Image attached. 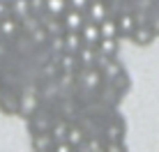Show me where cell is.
I'll return each mask as SVG.
<instances>
[{
  "label": "cell",
  "mask_w": 159,
  "mask_h": 152,
  "mask_svg": "<svg viewBox=\"0 0 159 152\" xmlns=\"http://www.w3.org/2000/svg\"><path fill=\"white\" fill-rule=\"evenodd\" d=\"M97 69H99L102 76H104V83H113L118 76H122V74H125V67L116 60V58H106V60H104Z\"/></svg>",
  "instance_id": "5"
},
{
  "label": "cell",
  "mask_w": 159,
  "mask_h": 152,
  "mask_svg": "<svg viewBox=\"0 0 159 152\" xmlns=\"http://www.w3.org/2000/svg\"><path fill=\"white\" fill-rule=\"evenodd\" d=\"M67 129H69L67 122H51V127H48V136L53 138V143L65 141V136H67Z\"/></svg>",
  "instance_id": "19"
},
{
  "label": "cell",
  "mask_w": 159,
  "mask_h": 152,
  "mask_svg": "<svg viewBox=\"0 0 159 152\" xmlns=\"http://www.w3.org/2000/svg\"><path fill=\"white\" fill-rule=\"evenodd\" d=\"M51 152H76V148H72L67 141H58V143H53Z\"/></svg>",
  "instance_id": "22"
},
{
  "label": "cell",
  "mask_w": 159,
  "mask_h": 152,
  "mask_svg": "<svg viewBox=\"0 0 159 152\" xmlns=\"http://www.w3.org/2000/svg\"><path fill=\"white\" fill-rule=\"evenodd\" d=\"M62 44H65V53H74L76 56V51L83 46V39H81L79 32H67L65 30L62 32Z\"/></svg>",
  "instance_id": "16"
},
{
  "label": "cell",
  "mask_w": 159,
  "mask_h": 152,
  "mask_svg": "<svg viewBox=\"0 0 159 152\" xmlns=\"http://www.w3.org/2000/svg\"><path fill=\"white\" fill-rule=\"evenodd\" d=\"M148 25H150V28H152V32L157 35V32H159V14L155 16V21H152V23H148Z\"/></svg>",
  "instance_id": "26"
},
{
  "label": "cell",
  "mask_w": 159,
  "mask_h": 152,
  "mask_svg": "<svg viewBox=\"0 0 159 152\" xmlns=\"http://www.w3.org/2000/svg\"><path fill=\"white\" fill-rule=\"evenodd\" d=\"M7 16H9V5H7V0H0V21L7 19Z\"/></svg>",
  "instance_id": "25"
},
{
  "label": "cell",
  "mask_w": 159,
  "mask_h": 152,
  "mask_svg": "<svg viewBox=\"0 0 159 152\" xmlns=\"http://www.w3.org/2000/svg\"><path fill=\"white\" fill-rule=\"evenodd\" d=\"M81 83L85 85L88 90H99L104 85V76L97 67H81Z\"/></svg>",
  "instance_id": "6"
},
{
  "label": "cell",
  "mask_w": 159,
  "mask_h": 152,
  "mask_svg": "<svg viewBox=\"0 0 159 152\" xmlns=\"http://www.w3.org/2000/svg\"><path fill=\"white\" fill-rule=\"evenodd\" d=\"M97 53L104 58H116L120 51V39H99L97 42Z\"/></svg>",
  "instance_id": "13"
},
{
  "label": "cell",
  "mask_w": 159,
  "mask_h": 152,
  "mask_svg": "<svg viewBox=\"0 0 159 152\" xmlns=\"http://www.w3.org/2000/svg\"><path fill=\"white\" fill-rule=\"evenodd\" d=\"M99 152H104V150H99Z\"/></svg>",
  "instance_id": "27"
},
{
  "label": "cell",
  "mask_w": 159,
  "mask_h": 152,
  "mask_svg": "<svg viewBox=\"0 0 159 152\" xmlns=\"http://www.w3.org/2000/svg\"><path fill=\"white\" fill-rule=\"evenodd\" d=\"M60 23H62V30L79 32L85 25V14L83 12H76V9H67V12L60 16Z\"/></svg>",
  "instance_id": "3"
},
{
  "label": "cell",
  "mask_w": 159,
  "mask_h": 152,
  "mask_svg": "<svg viewBox=\"0 0 159 152\" xmlns=\"http://www.w3.org/2000/svg\"><path fill=\"white\" fill-rule=\"evenodd\" d=\"M129 39L134 42V44H139V46H148V44L155 42V32H152V28L148 23H139L134 30H131Z\"/></svg>",
  "instance_id": "7"
},
{
  "label": "cell",
  "mask_w": 159,
  "mask_h": 152,
  "mask_svg": "<svg viewBox=\"0 0 159 152\" xmlns=\"http://www.w3.org/2000/svg\"><path fill=\"white\" fill-rule=\"evenodd\" d=\"M67 0H44V12L53 19H60L65 12H67Z\"/></svg>",
  "instance_id": "17"
},
{
  "label": "cell",
  "mask_w": 159,
  "mask_h": 152,
  "mask_svg": "<svg viewBox=\"0 0 159 152\" xmlns=\"http://www.w3.org/2000/svg\"><path fill=\"white\" fill-rule=\"evenodd\" d=\"M7 5H9V16L16 19L19 23L30 16V5H28V0H7Z\"/></svg>",
  "instance_id": "9"
},
{
  "label": "cell",
  "mask_w": 159,
  "mask_h": 152,
  "mask_svg": "<svg viewBox=\"0 0 159 152\" xmlns=\"http://www.w3.org/2000/svg\"><path fill=\"white\" fill-rule=\"evenodd\" d=\"M30 39L35 42V44H46L48 42V32L44 30V25H37V28L30 32Z\"/></svg>",
  "instance_id": "21"
},
{
  "label": "cell",
  "mask_w": 159,
  "mask_h": 152,
  "mask_svg": "<svg viewBox=\"0 0 159 152\" xmlns=\"http://www.w3.org/2000/svg\"><path fill=\"white\" fill-rule=\"evenodd\" d=\"M116 25H118V37H129L131 30L139 25V19L134 12H120L116 14Z\"/></svg>",
  "instance_id": "4"
},
{
  "label": "cell",
  "mask_w": 159,
  "mask_h": 152,
  "mask_svg": "<svg viewBox=\"0 0 159 152\" xmlns=\"http://www.w3.org/2000/svg\"><path fill=\"white\" fill-rule=\"evenodd\" d=\"M102 141L104 143H118V141L125 138V120L120 115H113L111 120H108L106 124H104L102 129Z\"/></svg>",
  "instance_id": "1"
},
{
  "label": "cell",
  "mask_w": 159,
  "mask_h": 152,
  "mask_svg": "<svg viewBox=\"0 0 159 152\" xmlns=\"http://www.w3.org/2000/svg\"><path fill=\"white\" fill-rule=\"evenodd\" d=\"M99 25V35H102V39H120L118 37V25H116V16H106V19L102 21V23H97Z\"/></svg>",
  "instance_id": "12"
},
{
  "label": "cell",
  "mask_w": 159,
  "mask_h": 152,
  "mask_svg": "<svg viewBox=\"0 0 159 152\" xmlns=\"http://www.w3.org/2000/svg\"><path fill=\"white\" fill-rule=\"evenodd\" d=\"M21 113H25V115H32V113H37V97L35 95H28L23 101H21Z\"/></svg>",
  "instance_id": "20"
},
{
  "label": "cell",
  "mask_w": 159,
  "mask_h": 152,
  "mask_svg": "<svg viewBox=\"0 0 159 152\" xmlns=\"http://www.w3.org/2000/svg\"><path fill=\"white\" fill-rule=\"evenodd\" d=\"M51 122H53L51 118L39 115V113H32V115H30V129H32V134H37V132H48Z\"/></svg>",
  "instance_id": "18"
},
{
  "label": "cell",
  "mask_w": 159,
  "mask_h": 152,
  "mask_svg": "<svg viewBox=\"0 0 159 152\" xmlns=\"http://www.w3.org/2000/svg\"><path fill=\"white\" fill-rule=\"evenodd\" d=\"M53 138L48 136V132H37L32 134V150L35 152H51Z\"/></svg>",
  "instance_id": "14"
},
{
  "label": "cell",
  "mask_w": 159,
  "mask_h": 152,
  "mask_svg": "<svg viewBox=\"0 0 159 152\" xmlns=\"http://www.w3.org/2000/svg\"><path fill=\"white\" fill-rule=\"evenodd\" d=\"M81 39H83V46H97V42L102 39L99 35V25L97 23H90V21H85V25L79 30Z\"/></svg>",
  "instance_id": "8"
},
{
  "label": "cell",
  "mask_w": 159,
  "mask_h": 152,
  "mask_svg": "<svg viewBox=\"0 0 159 152\" xmlns=\"http://www.w3.org/2000/svg\"><path fill=\"white\" fill-rule=\"evenodd\" d=\"M83 14H85V21H90V23H102L106 16H111V7H108L106 0H90Z\"/></svg>",
  "instance_id": "2"
},
{
  "label": "cell",
  "mask_w": 159,
  "mask_h": 152,
  "mask_svg": "<svg viewBox=\"0 0 159 152\" xmlns=\"http://www.w3.org/2000/svg\"><path fill=\"white\" fill-rule=\"evenodd\" d=\"M88 2H90V0H67V7L69 9H76V12H85Z\"/></svg>",
  "instance_id": "23"
},
{
  "label": "cell",
  "mask_w": 159,
  "mask_h": 152,
  "mask_svg": "<svg viewBox=\"0 0 159 152\" xmlns=\"http://www.w3.org/2000/svg\"><path fill=\"white\" fill-rule=\"evenodd\" d=\"M85 138H88V132H85L83 127H79V124H69L65 141H67L72 148H81V145L85 143Z\"/></svg>",
  "instance_id": "11"
},
{
  "label": "cell",
  "mask_w": 159,
  "mask_h": 152,
  "mask_svg": "<svg viewBox=\"0 0 159 152\" xmlns=\"http://www.w3.org/2000/svg\"><path fill=\"white\" fill-rule=\"evenodd\" d=\"M95 60H97V48L95 46H81L79 51H76L79 69L81 67H95Z\"/></svg>",
  "instance_id": "10"
},
{
  "label": "cell",
  "mask_w": 159,
  "mask_h": 152,
  "mask_svg": "<svg viewBox=\"0 0 159 152\" xmlns=\"http://www.w3.org/2000/svg\"><path fill=\"white\" fill-rule=\"evenodd\" d=\"M19 28H21V23L16 19H12V16L2 19L0 21V39H12V37H16Z\"/></svg>",
  "instance_id": "15"
},
{
  "label": "cell",
  "mask_w": 159,
  "mask_h": 152,
  "mask_svg": "<svg viewBox=\"0 0 159 152\" xmlns=\"http://www.w3.org/2000/svg\"><path fill=\"white\" fill-rule=\"evenodd\" d=\"M104 152H127L122 141H118V143H104Z\"/></svg>",
  "instance_id": "24"
}]
</instances>
